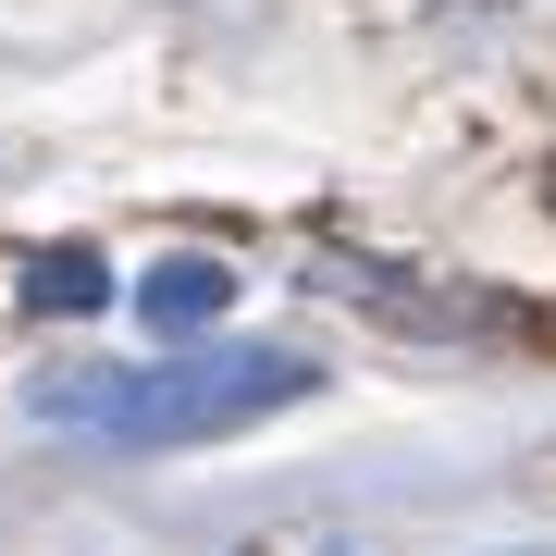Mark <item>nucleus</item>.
Segmentation results:
<instances>
[{
  "instance_id": "obj_1",
  "label": "nucleus",
  "mask_w": 556,
  "mask_h": 556,
  "mask_svg": "<svg viewBox=\"0 0 556 556\" xmlns=\"http://www.w3.org/2000/svg\"><path fill=\"white\" fill-rule=\"evenodd\" d=\"M321 396V358L309 346H161V358H124V371H50L25 383V408L50 433H87V445H223V433H260L273 408H309Z\"/></svg>"
},
{
  "instance_id": "obj_2",
  "label": "nucleus",
  "mask_w": 556,
  "mask_h": 556,
  "mask_svg": "<svg viewBox=\"0 0 556 556\" xmlns=\"http://www.w3.org/2000/svg\"><path fill=\"white\" fill-rule=\"evenodd\" d=\"M321 298H346V309H371V321H408V334H482V321H507L495 298H470V285H408L396 260H321Z\"/></svg>"
},
{
  "instance_id": "obj_3",
  "label": "nucleus",
  "mask_w": 556,
  "mask_h": 556,
  "mask_svg": "<svg viewBox=\"0 0 556 556\" xmlns=\"http://www.w3.org/2000/svg\"><path fill=\"white\" fill-rule=\"evenodd\" d=\"M137 309H149V334H211L223 309H236V273L223 260H161V273H137Z\"/></svg>"
},
{
  "instance_id": "obj_4",
  "label": "nucleus",
  "mask_w": 556,
  "mask_h": 556,
  "mask_svg": "<svg viewBox=\"0 0 556 556\" xmlns=\"http://www.w3.org/2000/svg\"><path fill=\"white\" fill-rule=\"evenodd\" d=\"M25 309H50V321H87V309H112V273H100V248H50V260H25Z\"/></svg>"
}]
</instances>
